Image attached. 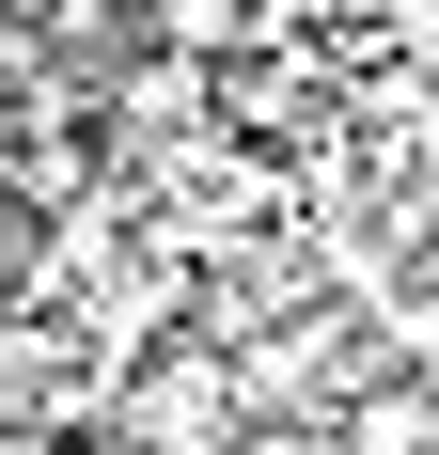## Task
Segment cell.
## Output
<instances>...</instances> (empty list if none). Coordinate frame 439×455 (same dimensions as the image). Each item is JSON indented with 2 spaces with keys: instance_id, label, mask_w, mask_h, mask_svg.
I'll list each match as a JSON object with an SVG mask.
<instances>
[{
  "instance_id": "cell-3",
  "label": "cell",
  "mask_w": 439,
  "mask_h": 455,
  "mask_svg": "<svg viewBox=\"0 0 439 455\" xmlns=\"http://www.w3.org/2000/svg\"><path fill=\"white\" fill-rule=\"evenodd\" d=\"M204 110V63H157V79H126V126H188Z\"/></svg>"
},
{
  "instance_id": "cell-4",
  "label": "cell",
  "mask_w": 439,
  "mask_h": 455,
  "mask_svg": "<svg viewBox=\"0 0 439 455\" xmlns=\"http://www.w3.org/2000/svg\"><path fill=\"white\" fill-rule=\"evenodd\" d=\"M235 455H330V440H314L299 409H251V440H235Z\"/></svg>"
},
{
  "instance_id": "cell-2",
  "label": "cell",
  "mask_w": 439,
  "mask_h": 455,
  "mask_svg": "<svg viewBox=\"0 0 439 455\" xmlns=\"http://www.w3.org/2000/svg\"><path fill=\"white\" fill-rule=\"evenodd\" d=\"M157 32H173V63H235L251 47V0H157Z\"/></svg>"
},
{
  "instance_id": "cell-1",
  "label": "cell",
  "mask_w": 439,
  "mask_h": 455,
  "mask_svg": "<svg viewBox=\"0 0 439 455\" xmlns=\"http://www.w3.org/2000/svg\"><path fill=\"white\" fill-rule=\"evenodd\" d=\"M110 440L126 455H235L251 440V377H235V346H157V362H126V393H110Z\"/></svg>"
}]
</instances>
